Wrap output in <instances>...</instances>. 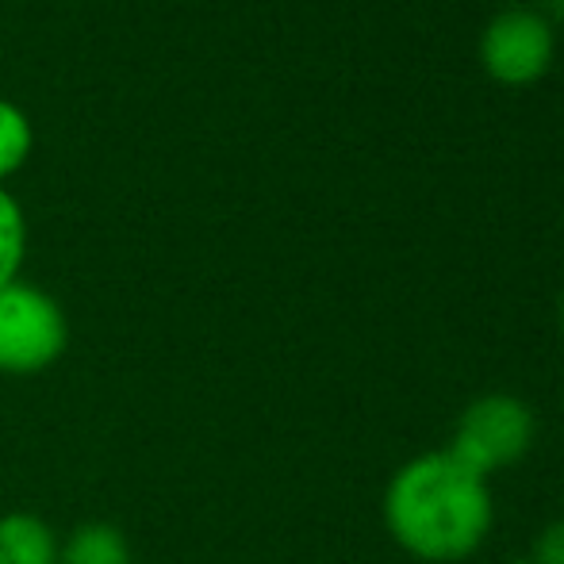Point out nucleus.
I'll return each mask as SVG.
<instances>
[{
  "mask_svg": "<svg viewBox=\"0 0 564 564\" xmlns=\"http://www.w3.org/2000/svg\"><path fill=\"white\" fill-rule=\"evenodd\" d=\"M557 315H561V330H564V289H561V304H557Z\"/></svg>",
  "mask_w": 564,
  "mask_h": 564,
  "instance_id": "obj_10",
  "label": "nucleus"
},
{
  "mask_svg": "<svg viewBox=\"0 0 564 564\" xmlns=\"http://www.w3.org/2000/svg\"><path fill=\"white\" fill-rule=\"evenodd\" d=\"M550 4H553V8H557V12L564 15V0H550Z\"/></svg>",
  "mask_w": 564,
  "mask_h": 564,
  "instance_id": "obj_11",
  "label": "nucleus"
},
{
  "mask_svg": "<svg viewBox=\"0 0 564 564\" xmlns=\"http://www.w3.org/2000/svg\"><path fill=\"white\" fill-rule=\"evenodd\" d=\"M530 561H534V564H564V519L550 522V527L538 534Z\"/></svg>",
  "mask_w": 564,
  "mask_h": 564,
  "instance_id": "obj_9",
  "label": "nucleus"
},
{
  "mask_svg": "<svg viewBox=\"0 0 564 564\" xmlns=\"http://www.w3.org/2000/svg\"><path fill=\"white\" fill-rule=\"evenodd\" d=\"M557 39L542 12L534 8H503L488 20L480 35V62L496 82L527 85L542 77L553 62Z\"/></svg>",
  "mask_w": 564,
  "mask_h": 564,
  "instance_id": "obj_4",
  "label": "nucleus"
},
{
  "mask_svg": "<svg viewBox=\"0 0 564 564\" xmlns=\"http://www.w3.org/2000/svg\"><path fill=\"white\" fill-rule=\"evenodd\" d=\"M31 150H35V127H31L28 112L0 97V185L28 165Z\"/></svg>",
  "mask_w": 564,
  "mask_h": 564,
  "instance_id": "obj_8",
  "label": "nucleus"
},
{
  "mask_svg": "<svg viewBox=\"0 0 564 564\" xmlns=\"http://www.w3.org/2000/svg\"><path fill=\"white\" fill-rule=\"evenodd\" d=\"M491 522V484L460 465L449 449L403 460L384 488V527L415 561H465L488 542Z\"/></svg>",
  "mask_w": 564,
  "mask_h": 564,
  "instance_id": "obj_1",
  "label": "nucleus"
},
{
  "mask_svg": "<svg viewBox=\"0 0 564 564\" xmlns=\"http://www.w3.org/2000/svg\"><path fill=\"white\" fill-rule=\"evenodd\" d=\"M514 564H534V561H530V557H519V561H514Z\"/></svg>",
  "mask_w": 564,
  "mask_h": 564,
  "instance_id": "obj_12",
  "label": "nucleus"
},
{
  "mask_svg": "<svg viewBox=\"0 0 564 564\" xmlns=\"http://www.w3.org/2000/svg\"><path fill=\"white\" fill-rule=\"evenodd\" d=\"M58 534L31 511L0 514V564H58Z\"/></svg>",
  "mask_w": 564,
  "mask_h": 564,
  "instance_id": "obj_5",
  "label": "nucleus"
},
{
  "mask_svg": "<svg viewBox=\"0 0 564 564\" xmlns=\"http://www.w3.org/2000/svg\"><path fill=\"white\" fill-rule=\"evenodd\" d=\"M23 253H28V219L20 200L0 185V292L20 281Z\"/></svg>",
  "mask_w": 564,
  "mask_h": 564,
  "instance_id": "obj_7",
  "label": "nucleus"
},
{
  "mask_svg": "<svg viewBox=\"0 0 564 564\" xmlns=\"http://www.w3.org/2000/svg\"><path fill=\"white\" fill-rule=\"evenodd\" d=\"M538 438V419L522 395L488 392L476 395L453 426L449 453L476 476L491 480L503 468L519 465Z\"/></svg>",
  "mask_w": 564,
  "mask_h": 564,
  "instance_id": "obj_2",
  "label": "nucleus"
},
{
  "mask_svg": "<svg viewBox=\"0 0 564 564\" xmlns=\"http://www.w3.org/2000/svg\"><path fill=\"white\" fill-rule=\"evenodd\" d=\"M69 346V319L62 304L39 284L15 281L0 292V372L35 377Z\"/></svg>",
  "mask_w": 564,
  "mask_h": 564,
  "instance_id": "obj_3",
  "label": "nucleus"
},
{
  "mask_svg": "<svg viewBox=\"0 0 564 564\" xmlns=\"http://www.w3.org/2000/svg\"><path fill=\"white\" fill-rule=\"evenodd\" d=\"M58 564H131V542L116 522H82L62 542Z\"/></svg>",
  "mask_w": 564,
  "mask_h": 564,
  "instance_id": "obj_6",
  "label": "nucleus"
}]
</instances>
